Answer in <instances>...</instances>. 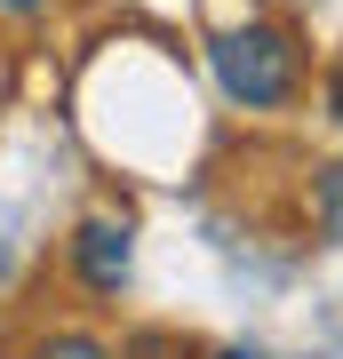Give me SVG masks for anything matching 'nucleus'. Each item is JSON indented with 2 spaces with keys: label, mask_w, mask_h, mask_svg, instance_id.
Segmentation results:
<instances>
[{
  "label": "nucleus",
  "mask_w": 343,
  "mask_h": 359,
  "mask_svg": "<svg viewBox=\"0 0 343 359\" xmlns=\"http://www.w3.org/2000/svg\"><path fill=\"white\" fill-rule=\"evenodd\" d=\"M208 65H216V88L231 104H248V112H271V104L295 96V40L271 32V25L224 32L216 48H208Z\"/></svg>",
  "instance_id": "f257e3e1"
},
{
  "label": "nucleus",
  "mask_w": 343,
  "mask_h": 359,
  "mask_svg": "<svg viewBox=\"0 0 343 359\" xmlns=\"http://www.w3.org/2000/svg\"><path fill=\"white\" fill-rule=\"evenodd\" d=\"M25 359H112V351H104L96 335H80V327H64V335H40V344H32Z\"/></svg>",
  "instance_id": "7ed1b4c3"
},
{
  "label": "nucleus",
  "mask_w": 343,
  "mask_h": 359,
  "mask_svg": "<svg viewBox=\"0 0 343 359\" xmlns=\"http://www.w3.org/2000/svg\"><path fill=\"white\" fill-rule=\"evenodd\" d=\"M72 264H80V280H88L96 295H120L128 264H136V231H128L120 216H88L80 240H72Z\"/></svg>",
  "instance_id": "f03ea898"
},
{
  "label": "nucleus",
  "mask_w": 343,
  "mask_h": 359,
  "mask_svg": "<svg viewBox=\"0 0 343 359\" xmlns=\"http://www.w3.org/2000/svg\"><path fill=\"white\" fill-rule=\"evenodd\" d=\"M0 8H16V16H32V8H40V0H0Z\"/></svg>",
  "instance_id": "20e7f679"
},
{
  "label": "nucleus",
  "mask_w": 343,
  "mask_h": 359,
  "mask_svg": "<svg viewBox=\"0 0 343 359\" xmlns=\"http://www.w3.org/2000/svg\"><path fill=\"white\" fill-rule=\"evenodd\" d=\"M224 359H248V351H224Z\"/></svg>",
  "instance_id": "39448f33"
}]
</instances>
